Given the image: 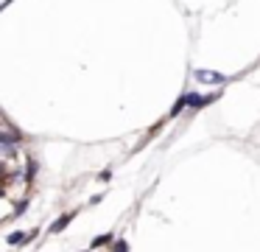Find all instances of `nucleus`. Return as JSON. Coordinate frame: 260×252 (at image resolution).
Returning <instances> with one entry per match:
<instances>
[{
    "mask_svg": "<svg viewBox=\"0 0 260 252\" xmlns=\"http://www.w3.org/2000/svg\"><path fill=\"white\" fill-rule=\"evenodd\" d=\"M73 216H76V213H73V210H70V213H62V216H59V218H56V221H53V224H51V233H53V235H56V233H62V230H64V227H68V224H70V221H73Z\"/></svg>",
    "mask_w": 260,
    "mask_h": 252,
    "instance_id": "7ed1b4c3",
    "label": "nucleus"
},
{
    "mask_svg": "<svg viewBox=\"0 0 260 252\" xmlns=\"http://www.w3.org/2000/svg\"><path fill=\"white\" fill-rule=\"evenodd\" d=\"M185 106H187V95H182V98L174 104V109H171V115H179V112L185 109Z\"/></svg>",
    "mask_w": 260,
    "mask_h": 252,
    "instance_id": "423d86ee",
    "label": "nucleus"
},
{
    "mask_svg": "<svg viewBox=\"0 0 260 252\" xmlns=\"http://www.w3.org/2000/svg\"><path fill=\"white\" fill-rule=\"evenodd\" d=\"M210 101H215V95H196V93H187V106H193V109H202V106H207Z\"/></svg>",
    "mask_w": 260,
    "mask_h": 252,
    "instance_id": "f03ea898",
    "label": "nucleus"
},
{
    "mask_svg": "<svg viewBox=\"0 0 260 252\" xmlns=\"http://www.w3.org/2000/svg\"><path fill=\"white\" fill-rule=\"evenodd\" d=\"M112 252H129V244H126L123 238H118V241L112 244Z\"/></svg>",
    "mask_w": 260,
    "mask_h": 252,
    "instance_id": "0eeeda50",
    "label": "nucleus"
},
{
    "mask_svg": "<svg viewBox=\"0 0 260 252\" xmlns=\"http://www.w3.org/2000/svg\"><path fill=\"white\" fill-rule=\"evenodd\" d=\"M193 78H196V81H204V84H226L230 81L226 76H221V73H215V70H196Z\"/></svg>",
    "mask_w": 260,
    "mask_h": 252,
    "instance_id": "f257e3e1",
    "label": "nucleus"
},
{
    "mask_svg": "<svg viewBox=\"0 0 260 252\" xmlns=\"http://www.w3.org/2000/svg\"><path fill=\"white\" fill-rule=\"evenodd\" d=\"M28 233H12L9 235V244H28Z\"/></svg>",
    "mask_w": 260,
    "mask_h": 252,
    "instance_id": "39448f33",
    "label": "nucleus"
},
{
    "mask_svg": "<svg viewBox=\"0 0 260 252\" xmlns=\"http://www.w3.org/2000/svg\"><path fill=\"white\" fill-rule=\"evenodd\" d=\"M115 241H118V238H115L112 233H104V235H98V238H95V241H92V244H90V249H98V246H107V244H115Z\"/></svg>",
    "mask_w": 260,
    "mask_h": 252,
    "instance_id": "20e7f679",
    "label": "nucleus"
}]
</instances>
